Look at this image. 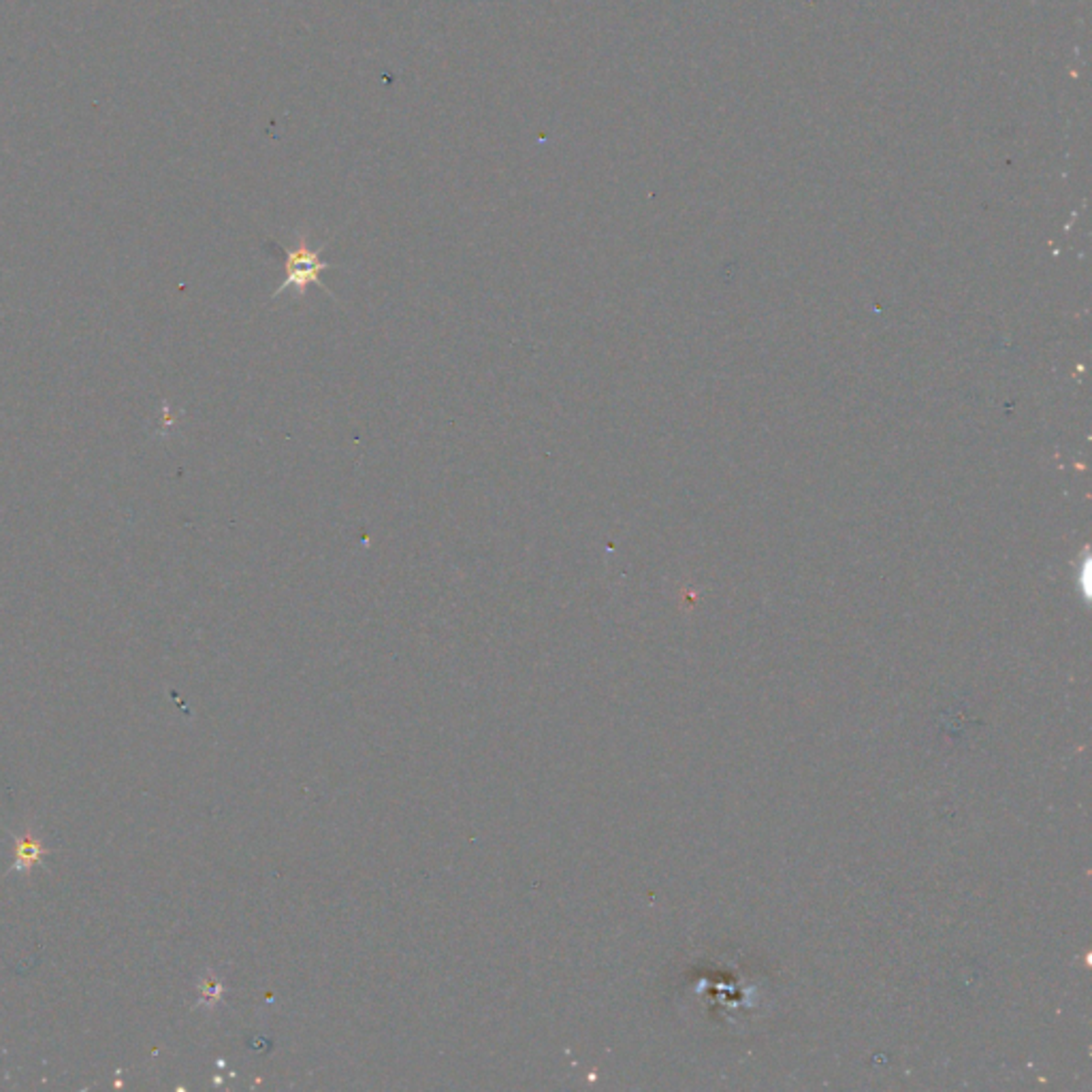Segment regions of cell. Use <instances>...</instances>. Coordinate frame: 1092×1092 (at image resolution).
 Listing matches in <instances>:
<instances>
[{
    "label": "cell",
    "instance_id": "1",
    "mask_svg": "<svg viewBox=\"0 0 1092 1092\" xmlns=\"http://www.w3.org/2000/svg\"><path fill=\"white\" fill-rule=\"evenodd\" d=\"M276 248L279 250V255L284 257V282L273 290V299H278L282 292L290 289L295 290L299 297L305 299L308 289L314 284L324 292H329V295H333V292L321 282V273L331 269V263L321 258L324 246L314 248V246L310 244L308 233L297 231L292 246H289V248H284V246L279 248V246H276Z\"/></svg>",
    "mask_w": 1092,
    "mask_h": 1092
},
{
    "label": "cell",
    "instance_id": "2",
    "mask_svg": "<svg viewBox=\"0 0 1092 1092\" xmlns=\"http://www.w3.org/2000/svg\"><path fill=\"white\" fill-rule=\"evenodd\" d=\"M41 857H43L41 843L35 841V838H24V841H19L17 849H16V867L30 868V867H35V864L41 862Z\"/></svg>",
    "mask_w": 1092,
    "mask_h": 1092
}]
</instances>
